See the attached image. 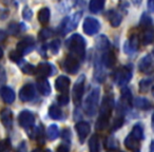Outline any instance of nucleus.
Returning <instances> with one entry per match:
<instances>
[{
  "label": "nucleus",
  "instance_id": "nucleus-47",
  "mask_svg": "<svg viewBox=\"0 0 154 152\" xmlns=\"http://www.w3.org/2000/svg\"><path fill=\"white\" fill-rule=\"evenodd\" d=\"M57 152H69V147H66V145L62 144L57 148Z\"/></svg>",
  "mask_w": 154,
  "mask_h": 152
},
{
  "label": "nucleus",
  "instance_id": "nucleus-34",
  "mask_svg": "<svg viewBox=\"0 0 154 152\" xmlns=\"http://www.w3.org/2000/svg\"><path fill=\"white\" fill-rule=\"evenodd\" d=\"M52 35H53V32H52V30L45 28V29H42L40 32H39L38 38H39V40H40V41H45V40H47V39H49L50 37L52 36Z\"/></svg>",
  "mask_w": 154,
  "mask_h": 152
},
{
  "label": "nucleus",
  "instance_id": "nucleus-15",
  "mask_svg": "<svg viewBox=\"0 0 154 152\" xmlns=\"http://www.w3.org/2000/svg\"><path fill=\"white\" fill-rule=\"evenodd\" d=\"M70 78L68 76H58V78L55 80V88L57 91H59L60 93H66L69 90V87H70Z\"/></svg>",
  "mask_w": 154,
  "mask_h": 152
},
{
  "label": "nucleus",
  "instance_id": "nucleus-27",
  "mask_svg": "<svg viewBox=\"0 0 154 152\" xmlns=\"http://www.w3.org/2000/svg\"><path fill=\"white\" fill-rule=\"evenodd\" d=\"M96 45L97 48H98L100 51H106L107 49H109V40H108V38L106 36H103V35H100V36H98L96 38Z\"/></svg>",
  "mask_w": 154,
  "mask_h": 152
},
{
  "label": "nucleus",
  "instance_id": "nucleus-10",
  "mask_svg": "<svg viewBox=\"0 0 154 152\" xmlns=\"http://www.w3.org/2000/svg\"><path fill=\"white\" fill-rule=\"evenodd\" d=\"M35 97V88L32 84H26L20 89L19 98L21 101H30Z\"/></svg>",
  "mask_w": 154,
  "mask_h": 152
},
{
  "label": "nucleus",
  "instance_id": "nucleus-35",
  "mask_svg": "<svg viewBox=\"0 0 154 152\" xmlns=\"http://www.w3.org/2000/svg\"><path fill=\"white\" fill-rule=\"evenodd\" d=\"M12 149V144L9 138L0 141V152H10Z\"/></svg>",
  "mask_w": 154,
  "mask_h": 152
},
{
  "label": "nucleus",
  "instance_id": "nucleus-45",
  "mask_svg": "<svg viewBox=\"0 0 154 152\" xmlns=\"http://www.w3.org/2000/svg\"><path fill=\"white\" fill-rule=\"evenodd\" d=\"M122 124H124V119H122V117L116 118L115 122H114V125H113V130H117V129H119L120 127L122 126Z\"/></svg>",
  "mask_w": 154,
  "mask_h": 152
},
{
  "label": "nucleus",
  "instance_id": "nucleus-55",
  "mask_svg": "<svg viewBox=\"0 0 154 152\" xmlns=\"http://www.w3.org/2000/svg\"><path fill=\"white\" fill-rule=\"evenodd\" d=\"M152 93H153V95H154V87L152 88Z\"/></svg>",
  "mask_w": 154,
  "mask_h": 152
},
{
  "label": "nucleus",
  "instance_id": "nucleus-53",
  "mask_svg": "<svg viewBox=\"0 0 154 152\" xmlns=\"http://www.w3.org/2000/svg\"><path fill=\"white\" fill-rule=\"evenodd\" d=\"M32 152H41V150L40 149H35V150H33Z\"/></svg>",
  "mask_w": 154,
  "mask_h": 152
},
{
  "label": "nucleus",
  "instance_id": "nucleus-3",
  "mask_svg": "<svg viewBox=\"0 0 154 152\" xmlns=\"http://www.w3.org/2000/svg\"><path fill=\"white\" fill-rule=\"evenodd\" d=\"M80 18H82V13L78 12V13H75L74 15L70 16V17H66V19L62 21L61 26H60V30H61L62 35L66 34V33L73 31L77 26L78 22H79Z\"/></svg>",
  "mask_w": 154,
  "mask_h": 152
},
{
  "label": "nucleus",
  "instance_id": "nucleus-46",
  "mask_svg": "<svg viewBox=\"0 0 154 152\" xmlns=\"http://www.w3.org/2000/svg\"><path fill=\"white\" fill-rule=\"evenodd\" d=\"M148 9L151 13H154V0H148Z\"/></svg>",
  "mask_w": 154,
  "mask_h": 152
},
{
  "label": "nucleus",
  "instance_id": "nucleus-11",
  "mask_svg": "<svg viewBox=\"0 0 154 152\" xmlns=\"http://www.w3.org/2000/svg\"><path fill=\"white\" fill-rule=\"evenodd\" d=\"M138 45H139V41H138V37L137 35L133 34L132 36L130 37L128 41H126L124 45V50H125V53L129 54V55H132L134 54L135 52L137 51L138 49Z\"/></svg>",
  "mask_w": 154,
  "mask_h": 152
},
{
  "label": "nucleus",
  "instance_id": "nucleus-54",
  "mask_svg": "<svg viewBox=\"0 0 154 152\" xmlns=\"http://www.w3.org/2000/svg\"><path fill=\"white\" fill-rule=\"evenodd\" d=\"M109 152H122V151H116V150H112V151H109Z\"/></svg>",
  "mask_w": 154,
  "mask_h": 152
},
{
  "label": "nucleus",
  "instance_id": "nucleus-23",
  "mask_svg": "<svg viewBox=\"0 0 154 152\" xmlns=\"http://www.w3.org/2000/svg\"><path fill=\"white\" fill-rule=\"evenodd\" d=\"M139 141L138 139H136L132 134H129L128 136L125 139V146L128 148L129 150H132V151H136L139 148Z\"/></svg>",
  "mask_w": 154,
  "mask_h": 152
},
{
  "label": "nucleus",
  "instance_id": "nucleus-42",
  "mask_svg": "<svg viewBox=\"0 0 154 152\" xmlns=\"http://www.w3.org/2000/svg\"><path fill=\"white\" fill-rule=\"evenodd\" d=\"M32 16H33L32 10H31L29 7H26V8H24L23 11H22V17H23V19H24V20H31Z\"/></svg>",
  "mask_w": 154,
  "mask_h": 152
},
{
  "label": "nucleus",
  "instance_id": "nucleus-24",
  "mask_svg": "<svg viewBox=\"0 0 154 152\" xmlns=\"http://www.w3.org/2000/svg\"><path fill=\"white\" fill-rule=\"evenodd\" d=\"M50 17H51V12H50V9H48V8H42L38 12V21L42 26H47L49 23Z\"/></svg>",
  "mask_w": 154,
  "mask_h": 152
},
{
  "label": "nucleus",
  "instance_id": "nucleus-2",
  "mask_svg": "<svg viewBox=\"0 0 154 152\" xmlns=\"http://www.w3.org/2000/svg\"><path fill=\"white\" fill-rule=\"evenodd\" d=\"M98 101H99V89L96 88L88 95V97L85 101L84 104L85 113L88 116L95 115V113L97 111V108H98Z\"/></svg>",
  "mask_w": 154,
  "mask_h": 152
},
{
  "label": "nucleus",
  "instance_id": "nucleus-13",
  "mask_svg": "<svg viewBox=\"0 0 154 152\" xmlns=\"http://www.w3.org/2000/svg\"><path fill=\"white\" fill-rule=\"evenodd\" d=\"M75 127H76V131H77V134H78V137H79V141L82 143L91 132L90 125L87 122H79L77 123Z\"/></svg>",
  "mask_w": 154,
  "mask_h": 152
},
{
  "label": "nucleus",
  "instance_id": "nucleus-57",
  "mask_svg": "<svg viewBox=\"0 0 154 152\" xmlns=\"http://www.w3.org/2000/svg\"><path fill=\"white\" fill-rule=\"evenodd\" d=\"M133 152H138V150H136V151H133Z\"/></svg>",
  "mask_w": 154,
  "mask_h": 152
},
{
  "label": "nucleus",
  "instance_id": "nucleus-33",
  "mask_svg": "<svg viewBox=\"0 0 154 152\" xmlns=\"http://www.w3.org/2000/svg\"><path fill=\"white\" fill-rule=\"evenodd\" d=\"M152 24H153V22H152L151 18H150L147 14H143V15L141 16V19H140L141 28H143L145 30L146 29H150V28H152Z\"/></svg>",
  "mask_w": 154,
  "mask_h": 152
},
{
  "label": "nucleus",
  "instance_id": "nucleus-18",
  "mask_svg": "<svg viewBox=\"0 0 154 152\" xmlns=\"http://www.w3.org/2000/svg\"><path fill=\"white\" fill-rule=\"evenodd\" d=\"M0 95L2 97L3 101L7 104H12L15 101V93L9 87H2L0 90Z\"/></svg>",
  "mask_w": 154,
  "mask_h": 152
},
{
  "label": "nucleus",
  "instance_id": "nucleus-52",
  "mask_svg": "<svg viewBox=\"0 0 154 152\" xmlns=\"http://www.w3.org/2000/svg\"><path fill=\"white\" fill-rule=\"evenodd\" d=\"M152 127H153V130H154V113L152 115Z\"/></svg>",
  "mask_w": 154,
  "mask_h": 152
},
{
  "label": "nucleus",
  "instance_id": "nucleus-12",
  "mask_svg": "<svg viewBox=\"0 0 154 152\" xmlns=\"http://www.w3.org/2000/svg\"><path fill=\"white\" fill-rule=\"evenodd\" d=\"M33 49H34V40L31 37H26V38L22 39L17 45V50L22 55L29 54Z\"/></svg>",
  "mask_w": 154,
  "mask_h": 152
},
{
  "label": "nucleus",
  "instance_id": "nucleus-9",
  "mask_svg": "<svg viewBox=\"0 0 154 152\" xmlns=\"http://www.w3.org/2000/svg\"><path fill=\"white\" fill-rule=\"evenodd\" d=\"M18 122L23 129H29L32 128V126L34 125L35 117L32 112H30L29 110H23L18 115Z\"/></svg>",
  "mask_w": 154,
  "mask_h": 152
},
{
  "label": "nucleus",
  "instance_id": "nucleus-21",
  "mask_svg": "<svg viewBox=\"0 0 154 152\" xmlns=\"http://www.w3.org/2000/svg\"><path fill=\"white\" fill-rule=\"evenodd\" d=\"M108 18H109V21L111 23V26L113 28H117L119 26V24L122 23V17L117 11H110L108 13Z\"/></svg>",
  "mask_w": 154,
  "mask_h": 152
},
{
  "label": "nucleus",
  "instance_id": "nucleus-22",
  "mask_svg": "<svg viewBox=\"0 0 154 152\" xmlns=\"http://www.w3.org/2000/svg\"><path fill=\"white\" fill-rule=\"evenodd\" d=\"M133 106L137 109H141V110H148L152 107V104L148 101L145 97H137L133 101Z\"/></svg>",
  "mask_w": 154,
  "mask_h": 152
},
{
  "label": "nucleus",
  "instance_id": "nucleus-38",
  "mask_svg": "<svg viewBox=\"0 0 154 152\" xmlns=\"http://www.w3.org/2000/svg\"><path fill=\"white\" fill-rule=\"evenodd\" d=\"M36 138H37V141H38L39 145L42 146L43 144H45V136H43V128L42 126L38 127L36 130Z\"/></svg>",
  "mask_w": 154,
  "mask_h": 152
},
{
  "label": "nucleus",
  "instance_id": "nucleus-30",
  "mask_svg": "<svg viewBox=\"0 0 154 152\" xmlns=\"http://www.w3.org/2000/svg\"><path fill=\"white\" fill-rule=\"evenodd\" d=\"M49 115L53 119H61L62 117V111L57 107V106L53 105L49 108Z\"/></svg>",
  "mask_w": 154,
  "mask_h": 152
},
{
  "label": "nucleus",
  "instance_id": "nucleus-56",
  "mask_svg": "<svg viewBox=\"0 0 154 152\" xmlns=\"http://www.w3.org/2000/svg\"><path fill=\"white\" fill-rule=\"evenodd\" d=\"M45 152H52V151H51V150H47Z\"/></svg>",
  "mask_w": 154,
  "mask_h": 152
},
{
  "label": "nucleus",
  "instance_id": "nucleus-19",
  "mask_svg": "<svg viewBox=\"0 0 154 152\" xmlns=\"http://www.w3.org/2000/svg\"><path fill=\"white\" fill-rule=\"evenodd\" d=\"M37 87H38L39 92L42 95H45V96H49L51 94V86H50V82L45 78L39 77V79L37 80Z\"/></svg>",
  "mask_w": 154,
  "mask_h": 152
},
{
  "label": "nucleus",
  "instance_id": "nucleus-20",
  "mask_svg": "<svg viewBox=\"0 0 154 152\" xmlns=\"http://www.w3.org/2000/svg\"><path fill=\"white\" fill-rule=\"evenodd\" d=\"M0 118L7 128H10L13 124V113L10 109H3L0 113Z\"/></svg>",
  "mask_w": 154,
  "mask_h": 152
},
{
  "label": "nucleus",
  "instance_id": "nucleus-48",
  "mask_svg": "<svg viewBox=\"0 0 154 152\" xmlns=\"http://www.w3.org/2000/svg\"><path fill=\"white\" fill-rule=\"evenodd\" d=\"M5 37H7V34H5L3 31L0 30V41H3L5 39Z\"/></svg>",
  "mask_w": 154,
  "mask_h": 152
},
{
  "label": "nucleus",
  "instance_id": "nucleus-26",
  "mask_svg": "<svg viewBox=\"0 0 154 152\" xmlns=\"http://www.w3.org/2000/svg\"><path fill=\"white\" fill-rule=\"evenodd\" d=\"M143 43L145 45H148L150 43H152L154 41V30L153 28H150V29H146L143 31Z\"/></svg>",
  "mask_w": 154,
  "mask_h": 152
},
{
  "label": "nucleus",
  "instance_id": "nucleus-29",
  "mask_svg": "<svg viewBox=\"0 0 154 152\" xmlns=\"http://www.w3.org/2000/svg\"><path fill=\"white\" fill-rule=\"evenodd\" d=\"M89 149L90 152H98L99 150V139L97 134H93L89 141Z\"/></svg>",
  "mask_w": 154,
  "mask_h": 152
},
{
  "label": "nucleus",
  "instance_id": "nucleus-39",
  "mask_svg": "<svg viewBox=\"0 0 154 152\" xmlns=\"http://www.w3.org/2000/svg\"><path fill=\"white\" fill-rule=\"evenodd\" d=\"M109 126V120L105 119V118L99 117L96 122V129L97 130H105L107 127Z\"/></svg>",
  "mask_w": 154,
  "mask_h": 152
},
{
  "label": "nucleus",
  "instance_id": "nucleus-16",
  "mask_svg": "<svg viewBox=\"0 0 154 152\" xmlns=\"http://www.w3.org/2000/svg\"><path fill=\"white\" fill-rule=\"evenodd\" d=\"M103 62L107 68H113L116 62L115 53L111 49H107L103 53Z\"/></svg>",
  "mask_w": 154,
  "mask_h": 152
},
{
  "label": "nucleus",
  "instance_id": "nucleus-31",
  "mask_svg": "<svg viewBox=\"0 0 154 152\" xmlns=\"http://www.w3.org/2000/svg\"><path fill=\"white\" fill-rule=\"evenodd\" d=\"M130 134H132L133 136H134L136 139H138V141H141V139L143 138V127H141L139 124H136L134 127H133V129H132V131H131Z\"/></svg>",
  "mask_w": 154,
  "mask_h": 152
},
{
  "label": "nucleus",
  "instance_id": "nucleus-25",
  "mask_svg": "<svg viewBox=\"0 0 154 152\" xmlns=\"http://www.w3.org/2000/svg\"><path fill=\"white\" fill-rule=\"evenodd\" d=\"M106 3V0H91L89 3V9L92 13L97 14L103 9Z\"/></svg>",
  "mask_w": 154,
  "mask_h": 152
},
{
  "label": "nucleus",
  "instance_id": "nucleus-7",
  "mask_svg": "<svg viewBox=\"0 0 154 152\" xmlns=\"http://www.w3.org/2000/svg\"><path fill=\"white\" fill-rule=\"evenodd\" d=\"M100 24H99L98 20L95 19L93 17H87L84 21V26H82V30H84L85 34L92 36V35L96 34L99 31Z\"/></svg>",
  "mask_w": 154,
  "mask_h": 152
},
{
  "label": "nucleus",
  "instance_id": "nucleus-4",
  "mask_svg": "<svg viewBox=\"0 0 154 152\" xmlns=\"http://www.w3.org/2000/svg\"><path fill=\"white\" fill-rule=\"evenodd\" d=\"M132 78V71L128 67H122L115 72L114 79L115 82L119 86H126Z\"/></svg>",
  "mask_w": 154,
  "mask_h": 152
},
{
  "label": "nucleus",
  "instance_id": "nucleus-8",
  "mask_svg": "<svg viewBox=\"0 0 154 152\" xmlns=\"http://www.w3.org/2000/svg\"><path fill=\"white\" fill-rule=\"evenodd\" d=\"M79 59L77 57H75L72 54H69L66 57L63 62V69L64 71H66L70 74H75V73L78 72L79 70Z\"/></svg>",
  "mask_w": 154,
  "mask_h": 152
},
{
  "label": "nucleus",
  "instance_id": "nucleus-17",
  "mask_svg": "<svg viewBox=\"0 0 154 152\" xmlns=\"http://www.w3.org/2000/svg\"><path fill=\"white\" fill-rule=\"evenodd\" d=\"M41 78H45L52 74V66L48 62H41L36 67V73Z\"/></svg>",
  "mask_w": 154,
  "mask_h": 152
},
{
  "label": "nucleus",
  "instance_id": "nucleus-50",
  "mask_svg": "<svg viewBox=\"0 0 154 152\" xmlns=\"http://www.w3.org/2000/svg\"><path fill=\"white\" fill-rule=\"evenodd\" d=\"M150 152H154V141H152L151 147H150Z\"/></svg>",
  "mask_w": 154,
  "mask_h": 152
},
{
  "label": "nucleus",
  "instance_id": "nucleus-28",
  "mask_svg": "<svg viewBox=\"0 0 154 152\" xmlns=\"http://www.w3.org/2000/svg\"><path fill=\"white\" fill-rule=\"evenodd\" d=\"M47 135H48V138L50 141H55L56 138L58 137L59 135V130H58V127L56 125H50L49 128L47 130Z\"/></svg>",
  "mask_w": 154,
  "mask_h": 152
},
{
  "label": "nucleus",
  "instance_id": "nucleus-43",
  "mask_svg": "<svg viewBox=\"0 0 154 152\" xmlns=\"http://www.w3.org/2000/svg\"><path fill=\"white\" fill-rule=\"evenodd\" d=\"M59 48H60V41L59 40H54L51 42V45H50V49L53 51L54 54H57L58 51H59Z\"/></svg>",
  "mask_w": 154,
  "mask_h": 152
},
{
  "label": "nucleus",
  "instance_id": "nucleus-1",
  "mask_svg": "<svg viewBox=\"0 0 154 152\" xmlns=\"http://www.w3.org/2000/svg\"><path fill=\"white\" fill-rule=\"evenodd\" d=\"M69 50L71 54L77 57L79 60L85 58V52H86V40L84 37L79 34H73L66 41Z\"/></svg>",
  "mask_w": 154,
  "mask_h": 152
},
{
  "label": "nucleus",
  "instance_id": "nucleus-37",
  "mask_svg": "<svg viewBox=\"0 0 154 152\" xmlns=\"http://www.w3.org/2000/svg\"><path fill=\"white\" fill-rule=\"evenodd\" d=\"M22 54L20 53L18 50H13V51L10 53V59L12 60V61H14V62H19L20 60H21V58H22Z\"/></svg>",
  "mask_w": 154,
  "mask_h": 152
},
{
  "label": "nucleus",
  "instance_id": "nucleus-40",
  "mask_svg": "<svg viewBox=\"0 0 154 152\" xmlns=\"http://www.w3.org/2000/svg\"><path fill=\"white\" fill-rule=\"evenodd\" d=\"M22 72H24L26 74H34L36 73V67L31 64H26L22 68Z\"/></svg>",
  "mask_w": 154,
  "mask_h": 152
},
{
  "label": "nucleus",
  "instance_id": "nucleus-41",
  "mask_svg": "<svg viewBox=\"0 0 154 152\" xmlns=\"http://www.w3.org/2000/svg\"><path fill=\"white\" fill-rule=\"evenodd\" d=\"M57 99H58V104H59V105H61V106L68 105V103H69L68 92H66V93H61V94L57 97Z\"/></svg>",
  "mask_w": 154,
  "mask_h": 152
},
{
  "label": "nucleus",
  "instance_id": "nucleus-14",
  "mask_svg": "<svg viewBox=\"0 0 154 152\" xmlns=\"http://www.w3.org/2000/svg\"><path fill=\"white\" fill-rule=\"evenodd\" d=\"M154 66V57L153 55H146L140 59L138 64L139 70L143 73H149L153 69Z\"/></svg>",
  "mask_w": 154,
  "mask_h": 152
},
{
  "label": "nucleus",
  "instance_id": "nucleus-32",
  "mask_svg": "<svg viewBox=\"0 0 154 152\" xmlns=\"http://www.w3.org/2000/svg\"><path fill=\"white\" fill-rule=\"evenodd\" d=\"M105 147L108 150L112 151V150H116L118 148V141L114 138L113 136H109L105 141Z\"/></svg>",
  "mask_w": 154,
  "mask_h": 152
},
{
  "label": "nucleus",
  "instance_id": "nucleus-51",
  "mask_svg": "<svg viewBox=\"0 0 154 152\" xmlns=\"http://www.w3.org/2000/svg\"><path fill=\"white\" fill-rule=\"evenodd\" d=\"M2 56H3V51H2V49L0 48V59L2 58Z\"/></svg>",
  "mask_w": 154,
  "mask_h": 152
},
{
  "label": "nucleus",
  "instance_id": "nucleus-44",
  "mask_svg": "<svg viewBox=\"0 0 154 152\" xmlns=\"http://www.w3.org/2000/svg\"><path fill=\"white\" fill-rule=\"evenodd\" d=\"M8 32L10 33V34L12 35H16L18 32H19V26H17V24L15 23H11L9 26V30H8Z\"/></svg>",
  "mask_w": 154,
  "mask_h": 152
},
{
  "label": "nucleus",
  "instance_id": "nucleus-5",
  "mask_svg": "<svg viewBox=\"0 0 154 152\" xmlns=\"http://www.w3.org/2000/svg\"><path fill=\"white\" fill-rule=\"evenodd\" d=\"M114 108V99L112 96H105L101 101L100 105V114L99 117L105 118V119H110V116L112 114V110Z\"/></svg>",
  "mask_w": 154,
  "mask_h": 152
},
{
  "label": "nucleus",
  "instance_id": "nucleus-6",
  "mask_svg": "<svg viewBox=\"0 0 154 152\" xmlns=\"http://www.w3.org/2000/svg\"><path fill=\"white\" fill-rule=\"evenodd\" d=\"M85 80H86V76L80 75L78 79L76 80V82H75L74 88H73V98H74V103L76 105H78L82 101L85 90Z\"/></svg>",
  "mask_w": 154,
  "mask_h": 152
},
{
  "label": "nucleus",
  "instance_id": "nucleus-49",
  "mask_svg": "<svg viewBox=\"0 0 154 152\" xmlns=\"http://www.w3.org/2000/svg\"><path fill=\"white\" fill-rule=\"evenodd\" d=\"M132 2L134 5H139L141 3V0H132Z\"/></svg>",
  "mask_w": 154,
  "mask_h": 152
},
{
  "label": "nucleus",
  "instance_id": "nucleus-36",
  "mask_svg": "<svg viewBox=\"0 0 154 152\" xmlns=\"http://www.w3.org/2000/svg\"><path fill=\"white\" fill-rule=\"evenodd\" d=\"M150 85H151V80L149 78H145V79L140 80V82H139V91L141 93L147 92L148 89L150 88Z\"/></svg>",
  "mask_w": 154,
  "mask_h": 152
}]
</instances>
